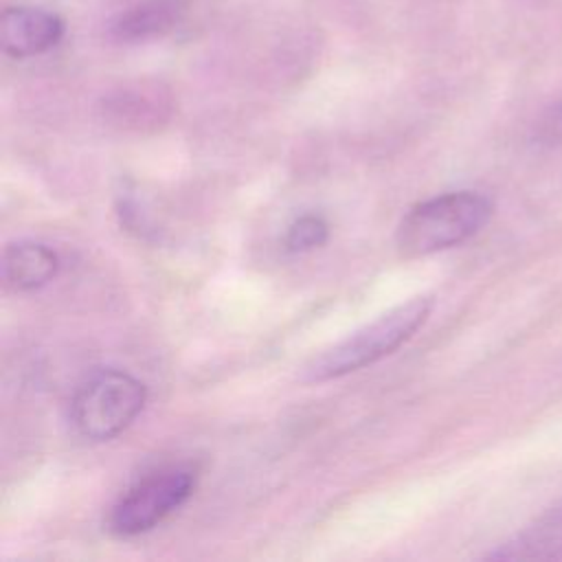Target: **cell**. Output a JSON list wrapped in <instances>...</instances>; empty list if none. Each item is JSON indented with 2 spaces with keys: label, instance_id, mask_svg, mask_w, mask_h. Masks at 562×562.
Listing matches in <instances>:
<instances>
[{
  "label": "cell",
  "instance_id": "obj_10",
  "mask_svg": "<svg viewBox=\"0 0 562 562\" xmlns=\"http://www.w3.org/2000/svg\"><path fill=\"white\" fill-rule=\"evenodd\" d=\"M329 237V224L314 213L301 215L296 217L283 237V246L288 252L292 255H301V252H310L314 248H321Z\"/></svg>",
  "mask_w": 562,
  "mask_h": 562
},
{
  "label": "cell",
  "instance_id": "obj_3",
  "mask_svg": "<svg viewBox=\"0 0 562 562\" xmlns=\"http://www.w3.org/2000/svg\"><path fill=\"white\" fill-rule=\"evenodd\" d=\"M147 386L121 369H99L77 384L70 397V424L90 441L121 435L143 411Z\"/></svg>",
  "mask_w": 562,
  "mask_h": 562
},
{
  "label": "cell",
  "instance_id": "obj_8",
  "mask_svg": "<svg viewBox=\"0 0 562 562\" xmlns=\"http://www.w3.org/2000/svg\"><path fill=\"white\" fill-rule=\"evenodd\" d=\"M59 272V257L40 241H15L4 248L2 277L15 292H33L48 285Z\"/></svg>",
  "mask_w": 562,
  "mask_h": 562
},
{
  "label": "cell",
  "instance_id": "obj_1",
  "mask_svg": "<svg viewBox=\"0 0 562 562\" xmlns=\"http://www.w3.org/2000/svg\"><path fill=\"white\" fill-rule=\"evenodd\" d=\"M494 204L479 191H448L417 202L402 217L395 244L404 257H426L474 237L492 217Z\"/></svg>",
  "mask_w": 562,
  "mask_h": 562
},
{
  "label": "cell",
  "instance_id": "obj_5",
  "mask_svg": "<svg viewBox=\"0 0 562 562\" xmlns=\"http://www.w3.org/2000/svg\"><path fill=\"white\" fill-rule=\"evenodd\" d=\"M2 48L9 57L24 59L42 55L64 37V20L40 7H7L2 11Z\"/></svg>",
  "mask_w": 562,
  "mask_h": 562
},
{
  "label": "cell",
  "instance_id": "obj_2",
  "mask_svg": "<svg viewBox=\"0 0 562 562\" xmlns=\"http://www.w3.org/2000/svg\"><path fill=\"white\" fill-rule=\"evenodd\" d=\"M435 301L430 296H415L386 314L378 316L373 323L353 331L345 340L318 353L305 367L307 382H325L336 380L347 373L360 371L395 349H400L406 340L415 336V331L428 321Z\"/></svg>",
  "mask_w": 562,
  "mask_h": 562
},
{
  "label": "cell",
  "instance_id": "obj_4",
  "mask_svg": "<svg viewBox=\"0 0 562 562\" xmlns=\"http://www.w3.org/2000/svg\"><path fill=\"white\" fill-rule=\"evenodd\" d=\"M198 483L191 465H167L140 476L112 505L108 529L119 538L140 536L158 527L189 501Z\"/></svg>",
  "mask_w": 562,
  "mask_h": 562
},
{
  "label": "cell",
  "instance_id": "obj_6",
  "mask_svg": "<svg viewBox=\"0 0 562 562\" xmlns=\"http://www.w3.org/2000/svg\"><path fill=\"white\" fill-rule=\"evenodd\" d=\"M187 11L189 0H136L110 22V35L127 44L162 37L184 20Z\"/></svg>",
  "mask_w": 562,
  "mask_h": 562
},
{
  "label": "cell",
  "instance_id": "obj_7",
  "mask_svg": "<svg viewBox=\"0 0 562 562\" xmlns=\"http://www.w3.org/2000/svg\"><path fill=\"white\" fill-rule=\"evenodd\" d=\"M490 560H555L562 558V501L544 509L514 538L494 549Z\"/></svg>",
  "mask_w": 562,
  "mask_h": 562
},
{
  "label": "cell",
  "instance_id": "obj_11",
  "mask_svg": "<svg viewBox=\"0 0 562 562\" xmlns=\"http://www.w3.org/2000/svg\"><path fill=\"white\" fill-rule=\"evenodd\" d=\"M540 130H542L540 134H542V138H544V140L562 138V105L553 108V110L544 116V121H542Z\"/></svg>",
  "mask_w": 562,
  "mask_h": 562
},
{
  "label": "cell",
  "instance_id": "obj_9",
  "mask_svg": "<svg viewBox=\"0 0 562 562\" xmlns=\"http://www.w3.org/2000/svg\"><path fill=\"white\" fill-rule=\"evenodd\" d=\"M103 112L119 127L140 130L169 116V99L156 86H125L105 97Z\"/></svg>",
  "mask_w": 562,
  "mask_h": 562
}]
</instances>
